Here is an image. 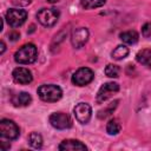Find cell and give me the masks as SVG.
Here are the masks:
<instances>
[{
    "label": "cell",
    "instance_id": "cell-1",
    "mask_svg": "<svg viewBox=\"0 0 151 151\" xmlns=\"http://www.w3.org/2000/svg\"><path fill=\"white\" fill-rule=\"evenodd\" d=\"M38 57V51L35 45L33 44H25L22 45L14 54V60L18 64H22V65H28L35 61Z\"/></svg>",
    "mask_w": 151,
    "mask_h": 151
},
{
    "label": "cell",
    "instance_id": "cell-2",
    "mask_svg": "<svg viewBox=\"0 0 151 151\" xmlns=\"http://www.w3.org/2000/svg\"><path fill=\"white\" fill-rule=\"evenodd\" d=\"M38 96L44 101L54 103L61 98L63 91L59 86H57L54 84H45V85H41L38 87Z\"/></svg>",
    "mask_w": 151,
    "mask_h": 151
},
{
    "label": "cell",
    "instance_id": "cell-3",
    "mask_svg": "<svg viewBox=\"0 0 151 151\" xmlns=\"http://www.w3.org/2000/svg\"><path fill=\"white\" fill-rule=\"evenodd\" d=\"M38 21L45 27H52L59 19V11L55 8H41L37 14Z\"/></svg>",
    "mask_w": 151,
    "mask_h": 151
},
{
    "label": "cell",
    "instance_id": "cell-4",
    "mask_svg": "<svg viewBox=\"0 0 151 151\" xmlns=\"http://www.w3.org/2000/svg\"><path fill=\"white\" fill-rule=\"evenodd\" d=\"M19 127L18 125L11 119H2L0 122V134L2 138L8 140L17 139L19 137Z\"/></svg>",
    "mask_w": 151,
    "mask_h": 151
},
{
    "label": "cell",
    "instance_id": "cell-5",
    "mask_svg": "<svg viewBox=\"0 0 151 151\" xmlns=\"http://www.w3.org/2000/svg\"><path fill=\"white\" fill-rule=\"evenodd\" d=\"M27 19V12L20 8H11L6 12V21L12 27L21 26Z\"/></svg>",
    "mask_w": 151,
    "mask_h": 151
},
{
    "label": "cell",
    "instance_id": "cell-6",
    "mask_svg": "<svg viewBox=\"0 0 151 151\" xmlns=\"http://www.w3.org/2000/svg\"><path fill=\"white\" fill-rule=\"evenodd\" d=\"M94 78V73L88 67H80L72 76V83L77 86H85L90 84Z\"/></svg>",
    "mask_w": 151,
    "mask_h": 151
},
{
    "label": "cell",
    "instance_id": "cell-7",
    "mask_svg": "<svg viewBox=\"0 0 151 151\" xmlns=\"http://www.w3.org/2000/svg\"><path fill=\"white\" fill-rule=\"evenodd\" d=\"M50 123L58 130H66L72 126V120L68 114L64 112H54L50 116Z\"/></svg>",
    "mask_w": 151,
    "mask_h": 151
},
{
    "label": "cell",
    "instance_id": "cell-8",
    "mask_svg": "<svg viewBox=\"0 0 151 151\" xmlns=\"http://www.w3.org/2000/svg\"><path fill=\"white\" fill-rule=\"evenodd\" d=\"M119 91V85L116 83H105L98 91L97 93V101L104 103L105 100H107L110 97H112L113 93Z\"/></svg>",
    "mask_w": 151,
    "mask_h": 151
},
{
    "label": "cell",
    "instance_id": "cell-9",
    "mask_svg": "<svg viewBox=\"0 0 151 151\" xmlns=\"http://www.w3.org/2000/svg\"><path fill=\"white\" fill-rule=\"evenodd\" d=\"M88 39V31L85 27H78L76 29H73L72 35H71V42L73 45V47L76 48H80L83 47L86 41Z\"/></svg>",
    "mask_w": 151,
    "mask_h": 151
},
{
    "label": "cell",
    "instance_id": "cell-10",
    "mask_svg": "<svg viewBox=\"0 0 151 151\" xmlns=\"http://www.w3.org/2000/svg\"><path fill=\"white\" fill-rule=\"evenodd\" d=\"M91 114H92V110L91 106L86 103H79L76 105L74 107V116L77 118V120L81 124H86L88 123V120L91 119Z\"/></svg>",
    "mask_w": 151,
    "mask_h": 151
},
{
    "label": "cell",
    "instance_id": "cell-11",
    "mask_svg": "<svg viewBox=\"0 0 151 151\" xmlns=\"http://www.w3.org/2000/svg\"><path fill=\"white\" fill-rule=\"evenodd\" d=\"M12 76H13L14 81L18 83V84H21V85H27L33 80L32 72L26 67H17V68H14Z\"/></svg>",
    "mask_w": 151,
    "mask_h": 151
},
{
    "label": "cell",
    "instance_id": "cell-12",
    "mask_svg": "<svg viewBox=\"0 0 151 151\" xmlns=\"http://www.w3.org/2000/svg\"><path fill=\"white\" fill-rule=\"evenodd\" d=\"M60 151H84L87 150L86 145L77 139H65L60 143L59 147Z\"/></svg>",
    "mask_w": 151,
    "mask_h": 151
},
{
    "label": "cell",
    "instance_id": "cell-13",
    "mask_svg": "<svg viewBox=\"0 0 151 151\" xmlns=\"http://www.w3.org/2000/svg\"><path fill=\"white\" fill-rule=\"evenodd\" d=\"M12 101H13V104L15 106H27L32 101V98H31L29 93H27V92H20L17 96L13 97Z\"/></svg>",
    "mask_w": 151,
    "mask_h": 151
},
{
    "label": "cell",
    "instance_id": "cell-14",
    "mask_svg": "<svg viewBox=\"0 0 151 151\" xmlns=\"http://www.w3.org/2000/svg\"><path fill=\"white\" fill-rule=\"evenodd\" d=\"M119 38L122 39L123 42L125 44H129V45H133L138 41L139 37H138V33L136 31H125V32H122Z\"/></svg>",
    "mask_w": 151,
    "mask_h": 151
},
{
    "label": "cell",
    "instance_id": "cell-15",
    "mask_svg": "<svg viewBox=\"0 0 151 151\" xmlns=\"http://www.w3.org/2000/svg\"><path fill=\"white\" fill-rule=\"evenodd\" d=\"M136 59L138 63L151 68V50H142L137 53Z\"/></svg>",
    "mask_w": 151,
    "mask_h": 151
},
{
    "label": "cell",
    "instance_id": "cell-16",
    "mask_svg": "<svg viewBox=\"0 0 151 151\" xmlns=\"http://www.w3.org/2000/svg\"><path fill=\"white\" fill-rule=\"evenodd\" d=\"M127 54H129V48H127L125 45H119V46H117V47L112 51L111 57H112L114 60H122V59H124Z\"/></svg>",
    "mask_w": 151,
    "mask_h": 151
},
{
    "label": "cell",
    "instance_id": "cell-17",
    "mask_svg": "<svg viewBox=\"0 0 151 151\" xmlns=\"http://www.w3.org/2000/svg\"><path fill=\"white\" fill-rule=\"evenodd\" d=\"M120 130H122V125L118 119L113 118V119L109 120V123L106 125V131L109 134H117L120 132Z\"/></svg>",
    "mask_w": 151,
    "mask_h": 151
},
{
    "label": "cell",
    "instance_id": "cell-18",
    "mask_svg": "<svg viewBox=\"0 0 151 151\" xmlns=\"http://www.w3.org/2000/svg\"><path fill=\"white\" fill-rule=\"evenodd\" d=\"M106 0H81L80 6L85 9H92V8H98L104 6Z\"/></svg>",
    "mask_w": 151,
    "mask_h": 151
},
{
    "label": "cell",
    "instance_id": "cell-19",
    "mask_svg": "<svg viewBox=\"0 0 151 151\" xmlns=\"http://www.w3.org/2000/svg\"><path fill=\"white\" fill-rule=\"evenodd\" d=\"M28 143L34 149H41V146H42V137L38 132H32L28 136Z\"/></svg>",
    "mask_w": 151,
    "mask_h": 151
},
{
    "label": "cell",
    "instance_id": "cell-20",
    "mask_svg": "<svg viewBox=\"0 0 151 151\" xmlns=\"http://www.w3.org/2000/svg\"><path fill=\"white\" fill-rule=\"evenodd\" d=\"M117 105H118V100H114V101L111 103L109 106H106L105 109L100 110V111L98 112V117H99L100 119H104V118L109 117L111 113H113V111H114V109L117 107Z\"/></svg>",
    "mask_w": 151,
    "mask_h": 151
},
{
    "label": "cell",
    "instance_id": "cell-21",
    "mask_svg": "<svg viewBox=\"0 0 151 151\" xmlns=\"http://www.w3.org/2000/svg\"><path fill=\"white\" fill-rule=\"evenodd\" d=\"M105 74L110 78H117L119 76V67L113 64H109L105 67Z\"/></svg>",
    "mask_w": 151,
    "mask_h": 151
},
{
    "label": "cell",
    "instance_id": "cell-22",
    "mask_svg": "<svg viewBox=\"0 0 151 151\" xmlns=\"http://www.w3.org/2000/svg\"><path fill=\"white\" fill-rule=\"evenodd\" d=\"M142 33H143V35L146 37V38L151 37V22H147V24H145V25L142 27Z\"/></svg>",
    "mask_w": 151,
    "mask_h": 151
},
{
    "label": "cell",
    "instance_id": "cell-23",
    "mask_svg": "<svg viewBox=\"0 0 151 151\" xmlns=\"http://www.w3.org/2000/svg\"><path fill=\"white\" fill-rule=\"evenodd\" d=\"M32 0H13V4L17 6H26L31 2Z\"/></svg>",
    "mask_w": 151,
    "mask_h": 151
},
{
    "label": "cell",
    "instance_id": "cell-24",
    "mask_svg": "<svg viewBox=\"0 0 151 151\" xmlns=\"http://www.w3.org/2000/svg\"><path fill=\"white\" fill-rule=\"evenodd\" d=\"M9 38H11L12 40H17V39L19 38V33H17V32H13V33H11V34H9Z\"/></svg>",
    "mask_w": 151,
    "mask_h": 151
},
{
    "label": "cell",
    "instance_id": "cell-25",
    "mask_svg": "<svg viewBox=\"0 0 151 151\" xmlns=\"http://www.w3.org/2000/svg\"><path fill=\"white\" fill-rule=\"evenodd\" d=\"M0 45H1V51H0V53L2 54V53L5 52V48H6V46H5V42H4V41H1V42H0Z\"/></svg>",
    "mask_w": 151,
    "mask_h": 151
}]
</instances>
